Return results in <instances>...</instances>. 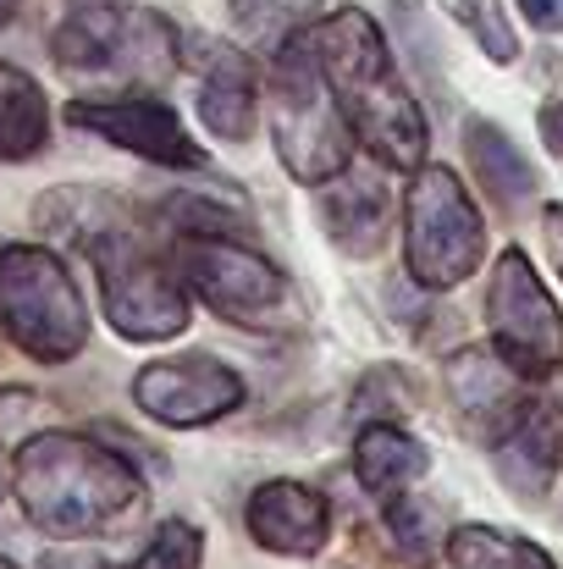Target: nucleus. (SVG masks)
Returning a JSON list of instances; mask_svg holds the SVG:
<instances>
[{"label": "nucleus", "instance_id": "7c9ffc66", "mask_svg": "<svg viewBox=\"0 0 563 569\" xmlns=\"http://www.w3.org/2000/svg\"><path fill=\"white\" fill-rule=\"evenodd\" d=\"M536 398H542V409L553 415V426H559V437H563V371L542 381V392H536Z\"/></svg>", "mask_w": 563, "mask_h": 569}, {"label": "nucleus", "instance_id": "20e7f679", "mask_svg": "<svg viewBox=\"0 0 563 569\" xmlns=\"http://www.w3.org/2000/svg\"><path fill=\"white\" fill-rule=\"evenodd\" d=\"M167 254H172L178 277L188 282V293L204 299V310L215 321L243 327V332H265V338L304 332L299 288L260 249H249L227 232H178V243Z\"/></svg>", "mask_w": 563, "mask_h": 569}, {"label": "nucleus", "instance_id": "4be33fe9", "mask_svg": "<svg viewBox=\"0 0 563 569\" xmlns=\"http://www.w3.org/2000/svg\"><path fill=\"white\" fill-rule=\"evenodd\" d=\"M227 11H232V28L265 56H277L293 33L315 22V0H227Z\"/></svg>", "mask_w": 563, "mask_h": 569}, {"label": "nucleus", "instance_id": "b1692460", "mask_svg": "<svg viewBox=\"0 0 563 569\" xmlns=\"http://www.w3.org/2000/svg\"><path fill=\"white\" fill-rule=\"evenodd\" d=\"M386 537H392V548L403 553V559H414V565H431L436 559V548L448 542L442 537V520H436V509L425 503V498H414V487L409 492H398V498H386Z\"/></svg>", "mask_w": 563, "mask_h": 569}, {"label": "nucleus", "instance_id": "f3484780", "mask_svg": "<svg viewBox=\"0 0 563 569\" xmlns=\"http://www.w3.org/2000/svg\"><path fill=\"white\" fill-rule=\"evenodd\" d=\"M431 470V448L403 431V420H371V426H354V476L371 498H398L409 492L420 476Z\"/></svg>", "mask_w": 563, "mask_h": 569}, {"label": "nucleus", "instance_id": "2eb2a0df", "mask_svg": "<svg viewBox=\"0 0 563 569\" xmlns=\"http://www.w3.org/2000/svg\"><path fill=\"white\" fill-rule=\"evenodd\" d=\"M133 0H61V17L50 28V61L67 78H100L111 72L122 33H128Z\"/></svg>", "mask_w": 563, "mask_h": 569}, {"label": "nucleus", "instance_id": "f03ea898", "mask_svg": "<svg viewBox=\"0 0 563 569\" xmlns=\"http://www.w3.org/2000/svg\"><path fill=\"white\" fill-rule=\"evenodd\" d=\"M310 44H315V61H321L326 83L338 89V106L349 117V133H354L360 156L386 167V172H403V178L414 167H425V150H431L425 111L409 94V83L398 78L392 44H386V33H381V22L371 11L338 6V11L315 17Z\"/></svg>", "mask_w": 563, "mask_h": 569}, {"label": "nucleus", "instance_id": "7ed1b4c3", "mask_svg": "<svg viewBox=\"0 0 563 569\" xmlns=\"http://www.w3.org/2000/svg\"><path fill=\"white\" fill-rule=\"evenodd\" d=\"M265 128H271V150L282 161V172L304 189H321L326 178H338L360 144L349 133V117L338 106V89L326 83L310 28L293 33L277 56H265Z\"/></svg>", "mask_w": 563, "mask_h": 569}, {"label": "nucleus", "instance_id": "393cba45", "mask_svg": "<svg viewBox=\"0 0 563 569\" xmlns=\"http://www.w3.org/2000/svg\"><path fill=\"white\" fill-rule=\"evenodd\" d=\"M204 565V531L193 520H161L150 531V542L133 553V565L122 569H199Z\"/></svg>", "mask_w": 563, "mask_h": 569}, {"label": "nucleus", "instance_id": "39448f33", "mask_svg": "<svg viewBox=\"0 0 563 569\" xmlns=\"http://www.w3.org/2000/svg\"><path fill=\"white\" fill-rule=\"evenodd\" d=\"M0 338L33 366H67L89 349V299L72 282L61 249L0 243Z\"/></svg>", "mask_w": 563, "mask_h": 569}, {"label": "nucleus", "instance_id": "473e14b6", "mask_svg": "<svg viewBox=\"0 0 563 569\" xmlns=\"http://www.w3.org/2000/svg\"><path fill=\"white\" fill-rule=\"evenodd\" d=\"M17 11H22V0H0V28H11V22H17Z\"/></svg>", "mask_w": 563, "mask_h": 569}, {"label": "nucleus", "instance_id": "412c9836", "mask_svg": "<svg viewBox=\"0 0 563 569\" xmlns=\"http://www.w3.org/2000/svg\"><path fill=\"white\" fill-rule=\"evenodd\" d=\"M442 548L453 569H559L542 542L497 531V526H453Z\"/></svg>", "mask_w": 563, "mask_h": 569}, {"label": "nucleus", "instance_id": "f257e3e1", "mask_svg": "<svg viewBox=\"0 0 563 569\" xmlns=\"http://www.w3.org/2000/svg\"><path fill=\"white\" fill-rule=\"evenodd\" d=\"M11 498L50 542H94L150 509L133 453L94 431H33L11 453Z\"/></svg>", "mask_w": 563, "mask_h": 569}, {"label": "nucleus", "instance_id": "dca6fc26", "mask_svg": "<svg viewBox=\"0 0 563 569\" xmlns=\"http://www.w3.org/2000/svg\"><path fill=\"white\" fill-rule=\"evenodd\" d=\"M492 465H497V481L525 503H542L553 492V481L563 470V437L553 426V415L542 409V398L525 409V420L509 437L492 442Z\"/></svg>", "mask_w": 563, "mask_h": 569}, {"label": "nucleus", "instance_id": "a211bd4d", "mask_svg": "<svg viewBox=\"0 0 563 569\" xmlns=\"http://www.w3.org/2000/svg\"><path fill=\"white\" fill-rule=\"evenodd\" d=\"M464 161L475 172L481 193L497 204V210H525L536 199V167L525 161V150L492 122V117H470L464 122Z\"/></svg>", "mask_w": 563, "mask_h": 569}, {"label": "nucleus", "instance_id": "72a5a7b5", "mask_svg": "<svg viewBox=\"0 0 563 569\" xmlns=\"http://www.w3.org/2000/svg\"><path fill=\"white\" fill-rule=\"evenodd\" d=\"M0 569H17V565H11V559H0Z\"/></svg>", "mask_w": 563, "mask_h": 569}, {"label": "nucleus", "instance_id": "ddd939ff", "mask_svg": "<svg viewBox=\"0 0 563 569\" xmlns=\"http://www.w3.org/2000/svg\"><path fill=\"white\" fill-rule=\"evenodd\" d=\"M315 216H321V232L343 254H354V260L381 254L392 227H398V199H392V183H386V167L349 161L338 178H326L315 189Z\"/></svg>", "mask_w": 563, "mask_h": 569}, {"label": "nucleus", "instance_id": "9b49d317", "mask_svg": "<svg viewBox=\"0 0 563 569\" xmlns=\"http://www.w3.org/2000/svg\"><path fill=\"white\" fill-rule=\"evenodd\" d=\"M442 387H448V403L459 409V420L470 426L475 442H497L509 437L525 409L536 403V381H525L492 343H459L448 349L442 360Z\"/></svg>", "mask_w": 563, "mask_h": 569}, {"label": "nucleus", "instance_id": "6e6552de", "mask_svg": "<svg viewBox=\"0 0 563 569\" xmlns=\"http://www.w3.org/2000/svg\"><path fill=\"white\" fill-rule=\"evenodd\" d=\"M486 332H492V349L525 381L542 387L563 371V310L547 293L536 260L514 243L492 254V271H486Z\"/></svg>", "mask_w": 563, "mask_h": 569}, {"label": "nucleus", "instance_id": "a878e982", "mask_svg": "<svg viewBox=\"0 0 563 569\" xmlns=\"http://www.w3.org/2000/svg\"><path fill=\"white\" fill-rule=\"evenodd\" d=\"M453 11H459V22L475 33V44L486 50V61H497V67H514V61H520V33L509 28V17H503L497 0H459Z\"/></svg>", "mask_w": 563, "mask_h": 569}, {"label": "nucleus", "instance_id": "423d86ee", "mask_svg": "<svg viewBox=\"0 0 563 569\" xmlns=\"http://www.w3.org/2000/svg\"><path fill=\"white\" fill-rule=\"evenodd\" d=\"M486 266V216L453 167H414L403 183V277L425 293H453Z\"/></svg>", "mask_w": 563, "mask_h": 569}, {"label": "nucleus", "instance_id": "f8f14e48", "mask_svg": "<svg viewBox=\"0 0 563 569\" xmlns=\"http://www.w3.org/2000/svg\"><path fill=\"white\" fill-rule=\"evenodd\" d=\"M183 67L199 78V117L221 144H243L254 139L260 122V61L232 44V39H210V33H183Z\"/></svg>", "mask_w": 563, "mask_h": 569}, {"label": "nucleus", "instance_id": "9d476101", "mask_svg": "<svg viewBox=\"0 0 563 569\" xmlns=\"http://www.w3.org/2000/svg\"><path fill=\"white\" fill-rule=\"evenodd\" d=\"M67 122L78 133H94L150 167H167V172H210V150L183 128V117L155 100V94H105V100H72L67 106Z\"/></svg>", "mask_w": 563, "mask_h": 569}, {"label": "nucleus", "instance_id": "4468645a", "mask_svg": "<svg viewBox=\"0 0 563 569\" xmlns=\"http://www.w3.org/2000/svg\"><path fill=\"white\" fill-rule=\"evenodd\" d=\"M243 531L277 559H321L332 542V503L310 481H260L243 503Z\"/></svg>", "mask_w": 563, "mask_h": 569}, {"label": "nucleus", "instance_id": "1a4fd4ad", "mask_svg": "<svg viewBox=\"0 0 563 569\" xmlns=\"http://www.w3.org/2000/svg\"><path fill=\"white\" fill-rule=\"evenodd\" d=\"M133 409L167 431H199L243 409L249 387L215 355H161L133 371Z\"/></svg>", "mask_w": 563, "mask_h": 569}, {"label": "nucleus", "instance_id": "bb28decb", "mask_svg": "<svg viewBox=\"0 0 563 569\" xmlns=\"http://www.w3.org/2000/svg\"><path fill=\"white\" fill-rule=\"evenodd\" d=\"M39 569H122V565H111L105 553H94V548H83V542H61V548H50V553L39 559Z\"/></svg>", "mask_w": 563, "mask_h": 569}, {"label": "nucleus", "instance_id": "2f4dec72", "mask_svg": "<svg viewBox=\"0 0 563 569\" xmlns=\"http://www.w3.org/2000/svg\"><path fill=\"white\" fill-rule=\"evenodd\" d=\"M11 498V453H0V503Z\"/></svg>", "mask_w": 563, "mask_h": 569}, {"label": "nucleus", "instance_id": "5701e85b", "mask_svg": "<svg viewBox=\"0 0 563 569\" xmlns=\"http://www.w3.org/2000/svg\"><path fill=\"white\" fill-rule=\"evenodd\" d=\"M420 409V381L403 366H371L349 392V420L371 426V420H403Z\"/></svg>", "mask_w": 563, "mask_h": 569}, {"label": "nucleus", "instance_id": "aec40b11", "mask_svg": "<svg viewBox=\"0 0 563 569\" xmlns=\"http://www.w3.org/2000/svg\"><path fill=\"white\" fill-rule=\"evenodd\" d=\"M50 144V100L33 72L0 61V167H22Z\"/></svg>", "mask_w": 563, "mask_h": 569}, {"label": "nucleus", "instance_id": "c85d7f7f", "mask_svg": "<svg viewBox=\"0 0 563 569\" xmlns=\"http://www.w3.org/2000/svg\"><path fill=\"white\" fill-rule=\"evenodd\" d=\"M520 11H525V22L531 28H542V33H563V0H514Z\"/></svg>", "mask_w": 563, "mask_h": 569}, {"label": "nucleus", "instance_id": "cd10ccee", "mask_svg": "<svg viewBox=\"0 0 563 569\" xmlns=\"http://www.w3.org/2000/svg\"><path fill=\"white\" fill-rule=\"evenodd\" d=\"M536 133H542V144L563 161V94L559 100H542V111H536Z\"/></svg>", "mask_w": 563, "mask_h": 569}, {"label": "nucleus", "instance_id": "0eeeda50", "mask_svg": "<svg viewBox=\"0 0 563 569\" xmlns=\"http://www.w3.org/2000/svg\"><path fill=\"white\" fill-rule=\"evenodd\" d=\"M83 254L94 266L100 310L117 327V338H128V343H172V338L188 332L193 293L178 277L172 254L150 249L139 238V227H117V232L94 238Z\"/></svg>", "mask_w": 563, "mask_h": 569}, {"label": "nucleus", "instance_id": "6ab92c4d", "mask_svg": "<svg viewBox=\"0 0 563 569\" xmlns=\"http://www.w3.org/2000/svg\"><path fill=\"white\" fill-rule=\"evenodd\" d=\"M33 227L44 232L50 249H61V243L89 249L94 238L133 227V216H128V199L111 189H50L33 204Z\"/></svg>", "mask_w": 563, "mask_h": 569}, {"label": "nucleus", "instance_id": "c756f323", "mask_svg": "<svg viewBox=\"0 0 563 569\" xmlns=\"http://www.w3.org/2000/svg\"><path fill=\"white\" fill-rule=\"evenodd\" d=\"M542 238H547V254H553V266H559V277H563V204L542 210Z\"/></svg>", "mask_w": 563, "mask_h": 569}]
</instances>
